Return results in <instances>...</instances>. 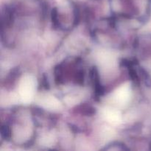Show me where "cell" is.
Masks as SVG:
<instances>
[{
	"label": "cell",
	"mask_w": 151,
	"mask_h": 151,
	"mask_svg": "<svg viewBox=\"0 0 151 151\" xmlns=\"http://www.w3.org/2000/svg\"><path fill=\"white\" fill-rule=\"evenodd\" d=\"M91 80H92L93 85H94L95 95L97 97H100V96L103 95V93H104V88H103L101 82H100V75H99V72L97 68L94 67L91 69Z\"/></svg>",
	"instance_id": "1"
},
{
	"label": "cell",
	"mask_w": 151,
	"mask_h": 151,
	"mask_svg": "<svg viewBox=\"0 0 151 151\" xmlns=\"http://www.w3.org/2000/svg\"><path fill=\"white\" fill-rule=\"evenodd\" d=\"M104 150H128L125 145L122 144L120 142H113L110 145L108 146L107 147H105Z\"/></svg>",
	"instance_id": "2"
}]
</instances>
